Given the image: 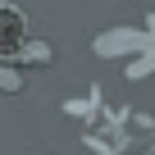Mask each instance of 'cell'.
Segmentation results:
<instances>
[{
    "instance_id": "6da1fadb",
    "label": "cell",
    "mask_w": 155,
    "mask_h": 155,
    "mask_svg": "<svg viewBox=\"0 0 155 155\" xmlns=\"http://www.w3.org/2000/svg\"><path fill=\"white\" fill-rule=\"evenodd\" d=\"M123 50H141V55H150L155 41H150V32H105V37L96 41V55H123Z\"/></svg>"
}]
</instances>
